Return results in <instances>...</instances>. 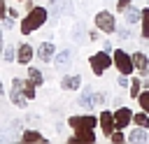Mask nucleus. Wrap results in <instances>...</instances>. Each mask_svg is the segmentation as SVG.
<instances>
[{"label":"nucleus","mask_w":149,"mask_h":144,"mask_svg":"<svg viewBox=\"0 0 149 144\" xmlns=\"http://www.w3.org/2000/svg\"><path fill=\"white\" fill-rule=\"evenodd\" d=\"M128 5H130V0H119V2H116V7H119L121 12H126V7H128Z\"/></svg>","instance_id":"32"},{"label":"nucleus","mask_w":149,"mask_h":144,"mask_svg":"<svg viewBox=\"0 0 149 144\" xmlns=\"http://www.w3.org/2000/svg\"><path fill=\"white\" fill-rule=\"evenodd\" d=\"M21 2H26V0H21Z\"/></svg>","instance_id":"36"},{"label":"nucleus","mask_w":149,"mask_h":144,"mask_svg":"<svg viewBox=\"0 0 149 144\" xmlns=\"http://www.w3.org/2000/svg\"><path fill=\"white\" fill-rule=\"evenodd\" d=\"M114 65L121 74H130L135 70V63H133V56H128L123 49H116L114 51Z\"/></svg>","instance_id":"5"},{"label":"nucleus","mask_w":149,"mask_h":144,"mask_svg":"<svg viewBox=\"0 0 149 144\" xmlns=\"http://www.w3.org/2000/svg\"><path fill=\"white\" fill-rule=\"evenodd\" d=\"M68 123L74 128V132H79V130H93L100 121H98L93 114H79V116H70Z\"/></svg>","instance_id":"3"},{"label":"nucleus","mask_w":149,"mask_h":144,"mask_svg":"<svg viewBox=\"0 0 149 144\" xmlns=\"http://www.w3.org/2000/svg\"><path fill=\"white\" fill-rule=\"evenodd\" d=\"M88 39H91V42H98V39H100V28H98V30H91V33H88Z\"/></svg>","instance_id":"29"},{"label":"nucleus","mask_w":149,"mask_h":144,"mask_svg":"<svg viewBox=\"0 0 149 144\" xmlns=\"http://www.w3.org/2000/svg\"><path fill=\"white\" fill-rule=\"evenodd\" d=\"M21 139H23V142H44V137H42L37 130H23Z\"/></svg>","instance_id":"18"},{"label":"nucleus","mask_w":149,"mask_h":144,"mask_svg":"<svg viewBox=\"0 0 149 144\" xmlns=\"http://www.w3.org/2000/svg\"><path fill=\"white\" fill-rule=\"evenodd\" d=\"M9 9H7V5H5V0H0V21L5 19V14H7Z\"/></svg>","instance_id":"31"},{"label":"nucleus","mask_w":149,"mask_h":144,"mask_svg":"<svg viewBox=\"0 0 149 144\" xmlns=\"http://www.w3.org/2000/svg\"><path fill=\"white\" fill-rule=\"evenodd\" d=\"M79 86H81V77L79 74H65L61 79V88L63 91H77Z\"/></svg>","instance_id":"10"},{"label":"nucleus","mask_w":149,"mask_h":144,"mask_svg":"<svg viewBox=\"0 0 149 144\" xmlns=\"http://www.w3.org/2000/svg\"><path fill=\"white\" fill-rule=\"evenodd\" d=\"M133 63H135V70H140L142 74H147V70H149V60H147V56H144L142 51L133 53Z\"/></svg>","instance_id":"15"},{"label":"nucleus","mask_w":149,"mask_h":144,"mask_svg":"<svg viewBox=\"0 0 149 144\" xmlns=\"http://www.w3.org/2000/svg\"><path fill=\"white\" fill-rule=\"evenodd\" d=\"M2 56H5V60H7V63H12V60H16V51H14V46H7Z\"/></svg>","instance_id":"25"},{"label":"nucleus","mask_w":149,"mask_h":144,"mask_svg":"<svg viewBox=\"0 0 149 144\" xmlns=\"http://www.w3.org/2000/svg\"><path fill=\"white\" fill-rule=\"evenodd\" d=\"M140 105H142V109L149 114V91H144V93H140Z\"/></svg>","instance_id":"24"},{"label":"nucleus","mask_w":149,"mask_h":144,"mask_svg":"<svg viewBox=\"0 0 149 144\" xmlns=\"http://www.w3.org/2000/svg\"><path fill=\"white\" fill-rule=\"evenodd\" d=\"M100 128H102V132L109 137L114 130H119L116 128V118H114V114L112 111H100Z\"/></svg>","instance_id":"7"},{"label":"nucleus","mask_w":149,"mask_h":144,"mask_svg":"<svg viewBox=\"0 0 149 144\" xmlns=\"http://www.w3.org/2000/svg\"><path fill=\"white\" fill-rule=\"evenodd\" d=\"M74 37H77V42H84L81 37H84V26L81 23H77V33H74Z\"/></svg>","instance_id":"28"},{"label":"nucleus","mask_w":149,"mask_h":144,"mask_svg":"<svg viewBox=\"0 0 149 144\" xmlns=\"http://www.w3.org/2000/svg\"><path fill=\"white\" fill-rule=\"evenodd\" d=\"M72 63V51L70 49H63L56 53V70H68Z\"/></svg>","instance_id":"11"},{"label":"nucleus","mask_w":149,"mask_h":144,"mask_svg":"<svg viewBox=\"0 0 149 144\" xmlns=\"http://www.w3.org/2000/svg\"><path fill=\"white\" fill-rule=\"evenodd\" d=\"M28 77H30V81H33L35 86H42V84H44V74H42L40 70H35V67L28 70Z\"/></svg>","instance_id":"19"},{"label":"nucleus","mask_w":149,"mask_h":144,"mask_svg":"<svg viewBox=\"0 0 149 144\" xmlns=\"http://www.w3.org/2000/svg\"><path fill=\"white\" fill-rule=\"evenodd\" d=\"M142 37L144 39H149V7L147 9H142Z\"/></svg>","instance_id":"21"},{"label":"nucleus","mask_w":149,"mask_h":144,"mask_svg":"<svg viewBox=\"0 0 149 144\" xmlns=\"http://www.w3.org/2000/svg\"><path fill=\"white\" fill-rule=\"evenodd\" d=\"M21 91H23V95H26L28 100H33V98H35V84H33L30 79H28V81H23V88H21Z\"/></svg>","instance_id":"22"},{"label":"nucleus","mask_w":149,"mask_h":144,"mask_svg":"<svg viewBox=\"0 0 149 144\" xmlns=\"http://www.w3.org/2000/svg\"><path fill=\"white\" fill-rule=\"evenodd\" d=\"M112 63H114V58H112V56H109V51H105V49H102V51H98V53H93V56L88 58V65H91L93 74H98V77H100V74H102Z\"/></svg>","instance_id":"2"},{"label":"nucleus","mask_w":149,"mask_h":144,"mask_svg":"<svg viewBox=\"0 0 149 144\" xmlns=\"http://www.w3.org/2000/svg\"><path fill=\"white\" fill-rule=\"evenodd\" d=\"M68 142H77V144H81V142H95V135H93V130H79L77 135H72Z\"/></svg>","instance_id":"16"},{"label":"nucleus","mask_w":149,"mask_h":144,"mask_svg":"<svg viewBox=\"0 0 149 144\" xmlns=\"http://www.w3.org/2000/svg\"><path fill=\"white\" fill-rule=\"evenodd\" d=\"M23 81L21 79H12V93H9V100L16 105V107H26V102H28V98L23 95Z\"/></svg>","instance_id":"6"},{"label":"nucleus","mask_w":149,"mask_h":144,"mask_svg":"<svg viewBox=\"0 0 149 144\" xmlns=\"http://www.w3.org/2000/svg\"><path fill=\"white\" fill-rule=\"evenodd\" d=\"M54 56H56V46H54L51 42H44V44H40V46H37V58H40V60L49 63Z\"/></svg>","instance_id":"9"},{"label":"nucleus","mask_w":149,"mask_h":144,"mask_svg":"<svg viewBox=\"0 0 149 144\" xmlns=\"http://www.w3.org/2000/svg\"><path fill=\"white\" fill-rule=\"evenodd\" d=\"M114 118H116V128L123 130V128L130 125V121H133V111H130L128 107H119V109L114 111Z\"/></svg>","instance_id":"8"},{"label":"nucleus","mask_w":149,"mask_h":144,"mask_svg":"<svg viewBox=\"0 0 149 144\" xmlns=\"http://www.w3.org/2000/svg\"><path fill=\"white\" fill-rule=\"evenodd\" d=\"M77 102H79L81 107L91 109L93 105H98V98H93V95H91V88H84V95H79V98H77Z\"/></svg>","instance_id":"17"},{"label":"nucleus","mask_w":149,"mask_h":144,"mask_svg":"<svg viewBox=\"0 0 149 144\" xmlns=\"http://www.w3.org/2000/svg\"><path fill=\"white\" fill-rule=\"evenodd\" d=\"M2 28H5V30H9V28H14V19H12V16H7V19H2Z\"/></svg>","instance_id":"27"},{"label":"nucleus","mask_w":149,"mask_h":144,"mask_svg":"<svg viewBox=\"0 0 149 144\" xmlns=\"http://www.w3.org/2000/svg\"><path fill=\"white\" fill-rule=\"evenodd\" d=\"M128 139H130V142H149V132H147V128L135 125V128L128 132Z\"/></svg>","instance_id":"13"},{"label":"nucleus","mask_w":149,"mask_h":144,"mask_svg":"<svg viewBox=\"0 0 149 144\" xmlns=\"http://www.w3.org/2000/svg\"><path fill=\"white\" fill-rule=\"evenodd\" d=\"M0 51H2V30H0Z\"/></svg>","instance_id":"34"},{"label":"nucleus","mask_w":149,"mask_h":144,"mask_svg":"<svg viewBox=\"0 0 149 144\" xmlns=\"http://www.w3.org/2000/svg\"><path fill=\"white\" fill-rule=\"evenodd\" d=\"M142 21V12L137 7H126V26H135Z\"/></svg>","instance_id":"14"},{"label":"nucleus","mask_w":149,"mask_h":144,"mask_svg":"<svg viewBox=\"0 0 149 144\" xmlns=\"http://www.w3.org/2000/svg\"><path fill=\"white\" fill-rule=\"evenodd\" d=\"M30 58H33V46H30V44H21V46L16 49V60H19L21 65H28Z\"/></svg>","instance_id":"12"},{"label":"nucleus","mask_w":149,"mask_h":144,"mask_svg":"<svg viewBox=\"0 0 149 144\" xmlns=\"http://www.w3.org/2000/svg\"><path fill=\"white\" fill-rule=\"evenodd\" d=\"M130 98H140V79L130 81Z\"/></svg>","instance_id":"23"},{"label":"nucleus","mask_w":149,"mask_h":144,"mask_svg":"<svg viewBox=\"0 0 149 144\" xmlns=\"http://www.w3.org/2000/svg\"><path fill=\"white\" fill-rule=\"evenodd\" d=\"M133 123L135 125H142V128H149V114L142 109V114H133Z\"/></svg>","instance_id":"20"},{"label":"nucleus","mask_w":149,"mask_h":144,"mask_svg":"<svg viewBox=\"0 0 149 144\" xmlns=\"http://www.w3.org/2000/svg\"><path fill=\"white\" fill-rule=\"evenodd\" d=\"M116 84H119L121 88H126V86H128V77H126V74H121V77L116 79Z\"/></svg>","instance_id":"30"},{"label":"nucleus","mask_w":149,"mask_h":144,"mask_svg":"<svg viewBox=\"0 0 149 144\" xmlns=\"http://www.w3.org/2000/svg\"><path fill=\"white\" fill-rule=\"evenodd\" d=\"M47 16H49V12H47L44 7H33V9L28 12V16L21 21V33H23V35H30L33 30L42 28L44 21H47Z\"/></svg>","instance_id":"1"},{"label":"nucleus","mask_w":149,"mask_h":144,"mask_svg":"<svg viewBox=\"0 0 149 144\" xmlns=\"http://www.w3.org/2000/svg\"><path fill=\"white\" fill-rule=\"evenodd\" d=\"M95 28H100L102 33H116V19H114V14L112 12H107V9H102V12H98L95 14Z\"/></svg>","instance_id":"4"},{"label":"nucleus","mask_w":149,"mask_h":144,"mask_svg":"<svg viewBox=\"0 0 149 144\" xmlns=\"http://www.w3.org/2000/svg\"><path fill=\"white\" fill-rule=\"evenodd\" d=\"M7 16H12V19H16V16H19V12H16V9H9V12H7Z\"/></svg>","instance_id":"33"},{"label":"nucleus","mask_w":149,"mask_h":144,"mask_svg":"<svg viewBox=\"0 0 149 144\" xmlns=\"http://www.w3.org/2000/svg\"><path fill=\"white\" fill-rule=\"evenodd\" d=\"M0 95H2V81H0Z\"/></svg>","instance_id":"35"},{"label":"nucleus","mask_w":149,"mask_h":144,"mask_svg":"<svg viewBox=\"0 0 149 144\" xmlns=\"http://www.w3.org/2000/svg\"><path fill=\"white\" fill-rule=\"evenodd\" d=\"M109 142H114V144H121V142H126V137H123L121 132H112V135H109Z\"/></svg>","instance_id":"26"}]
</instances>
